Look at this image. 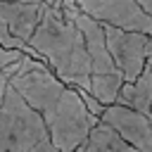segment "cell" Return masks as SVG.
Segmentation results:
<instances>
[{
	"mask_svg": "<svg viewBox=\"0 0 152 152\" xmlns=\"http://www.w3.org/2000/svg\"><path fill=\"white\" fill-rule=\"evenodd\" d=\"M28 45L38 52L40 59L50 64V69L66 86L90 90L93 59L76 19H69L62 12V0H55L50 5Z\"/></svg>",
	"mask_w": 152,
	"mask_h": 152,
	"instance_id": "obj_1",
	"label": "cell"
},
{
	"mask_svg": "<svg viewBox=\"0 0 152 152\" xmlns=\"http://www.w3.org/2000/svg\"><path fill=\"white\" fill-rule=\"evenodd\" d=\"M0 152H59L43 114L36 112L7 78H2Z\"/></svg>",
	"mask_w": 152,
	"mask_h": 152,
	"instance_id": "obj_2",
	"label": "cell"
},
{
	"mask_svg": "<svg viewBox=\"0 0 152 152\" xmlns=\"http://www.w3.org/2000/svg\"><path fill=\"white\" fill-rule=\"evenodd\" d=\"M43 119L59 152H76L88 142L93 128L100 124V119L88 109L81 90L71 86L43 112Z\"/></svg>",
	"mask_w": 152,
	"mask_h": 152,
	"instance_id": "obj_3",
	"label": "cell"
},
{
	"mask_svg": "<svg viewBox=\"0 0 152 152\" xmlns=\"http://www.w3.org/2000/svg\"><path fill=\"white\" fill-rule=\"evenodd\" d=\"M104 33L119 71L124 74L126 83H133L152 59V36L140 31H124L109 24H104Z\"/></svg>",
	"mask_w": 152,
	"mask_h": 152,
	"instance_id": "obj_4",
	"label": "cell"
},
{
	"mask_svg": "<svg viewBox=\"0 0 152 152\" xmlns=\"http://www.w3.org/2000/svg\"><path fill=\"white\" fill-rule=\"evenodd\" d=\"M76 2L86 14H90L102 24L152 36V14L138 0H76Z\"/></svg>",
	"mask_w": 152,
	"mask_h": 152,
	"instance_id": "obj_5",
	"label": "cell"
},
{
	"mask_svg": "<svg viewBox=\"0 0 152 152\" xmlns=\"http://www.w3.org/2000/svg\"><path fill=\"white\" fill-rule=\"evenodd\" d=\"M102 121L140 152H152V116L124 104H109L102 114Z\"/></svg>",
	"mask_w": 152,
	"mask_h": 152,
	"instance_id": "obj_6",
	"label": "cell"
},
{
	"mask_svg": "<svg viewBox=\"0 0 152 152\" xmlns=\"http://www.w3.org/2000/svg\"><path fill=\"white\" fill-rule=\"evenodd\" d=\"M50 0L45 2H21V0H0V21L10 26L14 36L31 43L36 28L40 26L45 12L50 10Z\"/></svg>",
	"mask_w": 152,
	"mask_h": 152,
	"instance_id": "obj_7",
	"label": "cell"
},
{
	"mask_svg": "<svg viewBox=\"0 0 152 152\" xmlns=\"http://www.w3.org/2000/svg\"><path fill=\"white\" fill-rule=\"evenodd\" d=\"M76 24H78V28L83 31V38H86V45H88V52H90V59H93V74H114V71H119V66H116V62L109 52V45H107L104 24L93 19L83 10H78Z\"/></svg>",
	"mask_w": 152,
	"mask_h": 152,
	"instance_id": "obj_8",
	"label": "cell"
},
{
	"mask_svg": "<svg viewBox=\"0 0 152 152\" xmlns=\"http://www.w3.org/2000/svg\"><path fill=\"white\" fill-rule=\"evenodd\" d=\"M116 104H124V107H131L135 112L152 116V66H150V62L133 83H124Z\"/></svg>",
	"mask_w": 152,
	"mask_h": 152,
	"instance_id": "obj_9",
	"label": "cell"
},
{
	"mask_svg": "<svg viewBox=\"0 0 152 152\" xmlns=\"http://www.w3.org/2000/svg\"><path fill=\"white\" fill-rule=\"evenodd\" d=\"M76 152H140V150L133 147L131 142H126L112 126H107L104 121H100L93 128L88 142L81 145Z\"/></svg>",
	"mask_w": 152,
	"mask_h": 152,
	"instance_id": "obj_10",
	"label": "cell"
},
{
	"mask_svg": "<svg viewBox=\"0 0 152 152\" xmlns=\"http://www.w3.org/2000/svg\"><path fill=\"white\" fill-rule=\"evenodd\" d=\"M124 83H126V78H124L121 71H114V74H93V83H90L88 93L95 95L104 107H109V104L119 102Z\"/></svg>",
	"mask_w": 152,
	"mask_h": 152,
	"instance_id": "obj_11",
	"label": "cell"
},
{
	"mask_svg": "<svg viewBox=\"0 0 152 152\" xmlns=\"http://www.w3.org/2000/svg\"><path fill=\"white\" fill-rule=\"evenodd\" d=\"M81 95H83V100H86L88 109H90V112H93V114H95V116L102 121V114H104V109H107V107H104V104H102V102H100L95 95H90L88 90H81Z\"/></svg>",
	"mask_w": 152,
	"mask_h": 152,
	"instance_id": "obj_12",
	"label": "cell"
},
{
	"mask_svg": "<svg viewBox=\"0 0 152 152\" xmlns=\"http://www.w3.org/2000/svg\"><path fill=\"white\" fill-rule=\"evenodd\" d=\"M24 50H0V64H2V69L5 66H10V64H17V62H21L24 59Z\"/></svg>",
	"mask_w": 152,
	"mask_h": 152,
	"instance_id": "obj_13",
	"label": "cell"
},
{
	"mask_svg": "<svg viewBox=\"0 0 152 152\" xmlns=\"http://www.w3.org/2000/svg\"><path fill=\"white\" fill-rule=\"evenodd\" d=\"M138 2H140V5H142V7H145L150 14H152V0H138Z\"/></svg>",
	"mask_w": 152,
	"mask_h": 152,
	"instance_id": "obj_14",
	"label": "cell"
},
{
	"mask_svg": "<svg viewBox=\"0 0 152 152\" xmlns=\"http://www.w3.org/2000/svg\"><path fill=\"white\" fill-rule=\"evenodd\" d=\"M21 2H45V0H21ZM50 2H55V0H50Z\"/></svg>",
	"mask_w": 152,
	"mask_h": 152,
	"instance_id": "obj_15",
	"label": "cell"
},
{
	"mask_svg": "<svg viewBox=\"0 0 152 152\" xmlns=\"http://www.w3.org/2000/svg\"><path fill=\"white\" fill-rule=\"evenodd\" d=\"M150 66H152V59H150Z\"/></svg>",
	"mask_w": 152,
	"mask_h": 152,
	"instance_id": "obj_16",
	"label": "cell"
}]
</instances>
